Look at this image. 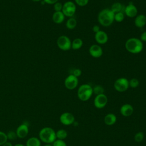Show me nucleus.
Here are the masks:
<instances>
[{"instance_id":"obj_1","label":"nucleus","mask_w":146,"mask_h":146,"mask_svg":"<svg viewBox=\"0 0 146 146\" xmlns=\"http://www.w3.org/2000/svg\"><path fill=\"white\" fill-rule=\"evenodd\" d=\"M114 13L110 9H104L101 10L98 16L99 23L104 27L111 26L114 21Z\"/></svg>"},{"instance_id":"obj_2","label":"nucleus","mask_w":146,"mask_h":146,"mask_svg":"<svg viewBox=\"0 0 146 146\" xmlns=\"http://www.w3.org/2000/svg\"><path fill=\"white\" fill-rule=\"evenodd\" d=\"M125 49L131 54H139L143 49V42L137 38H130L125 43Z\"/></svg>"},{"instance_id":"obj_3","label":"nucleus","mask_w":146,"mask_h":146,"mask_svg":"<svg viewBox=\"0 0 146 146\" xmlns=\"http://www.w3.org/2000/svg\"><path fill=\"white\" fill-rule=\"evenodd\" d=\"M39 137L43 143L51 144L56 139V132L51 127H44L39 131Z\"/></svg>"},{"instance_id":"obj_4","label":"nucleus","mask_w":146,"mask_h":146,"mask_svg":"<svg viewBox=\"0 0 146 146\" xmlns=\"http://www.w3.org/2000/svg\"><path fill=\"white\" fill-rule=\"evenodd\" d=\"M93 94V88L88 84H82L78 90L77 95L78 98L83 101L86 102L89 100Z\"/></svg>"},{"instance_id":"obj_5","label":"nucleus","mask_w":146,"mask_h":146,"mask_svg":"<svg viewBox=\"0 0 146 146\" xmlns=\"http://www.w3.org/2000/svg\"><path fill=\"white\" fill-rule=\"evenodd\" d=\"M76 10L75 3L72 1H67L63 5L62 13L64 16L67 17H72Z\"/></svg>"},{"instance_id":"obj_6","label":"nucleus","mask_w":146,"mask_h":146,"mask_svg":"<svg viewBox=\"0 0 146 146\" xmlns=\"http://www.w3.org/2000/svg\"><path fill=\"white\" fill-rule=\"evenodd\" d=\"M115 90L118 92H123L127 91L129 86V80L125 78H120L117 79L113 84Z\"/></svg>"},{"instance_id":"obj_7","label":"nucleus","mask_w":146,"mask_h":146,"mask_svg":"<svg viewBox=\"0 0 146 146\" xmlns=\"http://www.w3.org/2000/svg\"><path fill=\"white\" fill-rule=\"evenodd\" d=\"M58 47L63 51L69 50L71 48V41L66 35L60 36L56 41Z\"/></svg>"},{"instance_id":"obj_8","label":"nucleus","mask_w":146,"mask_h":146,"mask_svg":"<svg viewBox=\"0 0 146 146\" xmlns=\"http://www.w3.org/2000/svg\"><path fill=\"white\" fill-rule=\"evenodd\" d=\"M107 102L108 98L104 94L96 95L94 100V104L95 107L98 109L104 108L107 105Z\"/></svg>"},{"instance_id":"obj_9","label":"nucleus","mask_w":146,"mask_h":146,"mask_svg":"<svg viewBox=\"0 0 146 146\" xmlns=\"http://www.w3.org/2000/svg\"><path fill=\"white\" fill-rule=\"evenodd\" d=\"M64 86L68 90L75 89L78 84V78L72 74H70L64 80Z\"/></svg>"},{"instance_id":"obj_10","label":"nucleus","mask_w":146,"mask_h":146,"mask_svg":"<svg viewBox=\"0 0 146 146\" xmlns=\"http://www.w3.org/2000/svg\"><path fill=\"white\" fill-rule=\"evenodd\" d=\"M60 123L64 125H70L75 122L74 116L70 112H64L60 116Z\"/></svg>"},{"instance_id":"obj_11","label":"nucleus","mask_w":146,"mask_h":146,"mask_svg":"<svg viewBox=\"0 0 146 146\" xmlns=\"http://www.w3.org/2000/svg\"><path fill=\"white\" fill-rule=\"evenodd\" d=\"M125 15L129 18H134L137 14V9L132 2H129L124 9Z\"/></svg>"},{"instance_id":"obj_12","label":"nucleus","mask_w":146,"mask_h":146,"mask_svg":"<svg viewBox=\"0 0 146 146\" xmlns=\"http://www.w3.org/2000/svg\"><path fill=\"white\" fill-rule=\"evenodd\" d=\"M89 53L91 56L95 58H98L103 55L102 48L96 44H92L89 48Z\"/></svg>"},{"instance_id":"obj_13","label":"nucleus","mask_w":146,"mask_h":146,"mask_svg":"<svg viewBox=\"0 0 146 146\" xmlns=\"http://www.w3.org/2000/svg\"><path fill=\"white\" fill-rule=\"evenodd\" d=\"M15 132L18 137L21 139L25 138L29 133V127L26 124L23 123L18 127Z\"/></svg>"},{"instance_id":"obj_14","label":"nucleus","mask_w":146,"mask_h":146,"mask_svg":"<svg viewBox=\"0 0 146 146\" xmlns=\"http://www.w3.org/2000/svg\"><path fill=\"white\" fill-rule=\"evenodd\" d=\"M95 39L96 42L100 44H104L106 43L108 40L107 34L102 30H100L95 34Z\"/></svg>"},{"instance_id":"obj_15","label":"nucleus","mask_w":146,"mask_h":146,"mask_svg":"<svg viewBox=\"0 0 146 146\" xmlns=\"http://www.w3.org/2000/svg\"><path fill=\"white\" fill-rule=\"evenodd\" d=\"M120 112L123 116L128 117L131 116L133 112V108L130 104L126 103L120 107Z\"/></svg>"},{"instance_id":"obj_16","label":"nucleus","mask_w":146,"mask_h":146,"mask_svg":"<svg viewBox=\"0 0 146 146\" xmlns=\"http://www.w3.org/2000/svg\"><path fill=\"white\" fill-rule=\"evenodd\" d=\"M135 25L138 28H142L146 25V16L144 14H139L135 17Z\"/></svg>"},{"instance_id":"obj_17","label":"nucleus","mask_w":146,"mask_h":146,"mask_svg":"<svg viewBox=\"0 0 146 146\" xmlns=\"http://www.w3.org/2000/svg\"><path fill=\"white\" fill-rule=\"evenodd\" d=\"M65 16L62 11H55L52 15V19L54 22L57 24L62 23L64 20Z\"/></svg>"},{"instance_id":"obj_18","label":"nucleus","mask_w":146,"mask_h":146,"mask_svg":"<svg viewBox=\"0 0 146 146\" xmlns=\"http://www.w3.org/2000/svg\"><path fill=\"white\" fill-rule=\"evenodd\" d=\"M117 120L116 116L112 113L107 114L104 119V123L107 125H113Z\"/></svg>"},{"instance_id":"obj_19","label":"nucleus","mask_w":146,"mask_h":146,"mask_svg":"<svg viewBox=\"0 0 146 146\" xmlns=\"http://www.w3.org/2000/svg\"><path fill=\"white\" fill-rule=\"evenodd\" d=\"M41 143L39 139L36 137H30L26 141V146H40Z\"/></svg>"},{"instance_id":"obj_20","label":"nucleus","mask_w":146,"mask_h":146,"mask_svg":"<svg viewBox=\"0 0 146 146\" xmlns=\"http://www.w3.org/2000/svg\"><path fill=\"white\" fill-rule=\"evenodd\" d=\"M82 46L83 40L80 38H75L71 42V48H72L74 50L80 49L82 47Z\"/></svg>"},{"instance_id":"obj_21","label":"nucleus","mask_w":146,"mask_h":146,"mask_svg":"<svg viewBox=\"0 0 146 146\" xmlns=\"http://www.w3.org/2000/svg\"><path fill=\"white\" fill-rule=\"evenodd\" d=\"M77 21L75 18L73 17H70L66 23V26L68 29L72 30L76 26Z\"/></svg>"},{"instance_id":"obj_22","label":"nucleus","mask_w":146,"mask_h":146,"mask_svg":"<svg viewBox=\"0 0 146 146\" xmlns=\"http://www.w3.org/2000/svg\"><path fill=\"white\" fill-rule=\"evenodd\" d=\"M123 8V5L121 3H120V2H115L112 5L110 9L115 14V13H116L122 11Z\"/></svg>"},{"instance_id":"obj_23","label":"nucleus","mask_w":146,"mask_h":146,"mask_svg":"<svg viewBox=\"0 0 146 146\" xmlns=\"http://www.w3.org/2000/svg\"><path fill=\"white\" fill-rule=\"evenodd\" d=\"M67 136V132L66 130L61 129H59L57 132H56V137L57 139L59 140H64Z\"/></svg>"},{"instance_id":"obj_24","label":"nucleus","mask_w":146,"mask_h":146,"mask_svg":"<svg viewBox=\"0 0 146 146\" xmlns=\"http://www.w3.org/2000/svg\"><path fill=\"white\" fill-rule=\"evenodd\" d=\"M124 14L122 11L115 13L114 21H116L117 22H121L124 20Z\"/></svg>"},{"instance_id":"obj_25","label":"nucleus","mask_w":146,"mask_h":146,"mask_svg":"<svg viewBox=\"0 0 146 146\" xmlns=\"http://www.w3.org/2000/svg\"><path fill=\"white\" fill-rule=\"evenodd\" d=\"M93 88V93L96 94V95L104 94V88L100 85H96Z\"/></svg>"},{"instance_id":"obj_26","label":"nucleus","mask_w":146,"mask_h":146,"mask_svg":"<svg viewBox=\"0 0 146 146\" xmlns=\"http://www.w3.org/2000/svg\"><path fill=\"white\" fill-rule=\"evenodd\" d=\"M7 134L2 131H0V145H3L7 141Z\"/></svg>"},{"instance_id":"obj_27","label":"nucleus","mask_w":146,"mask_h":146,"mask_svg":"<svg viewBox=\"0 0 146 146\" xmlns=\"http://www.w3.org/2000/svg\"><path fill=\"white\" fill-rule=\"evenodd\" d=\"M139 85V81L136 78H132L129 81V86H130L131 88H136Z\"/></svg>"},{"instance_id":"obj_28","label":"nucleus","mask_w":146,"mask_h":146,"mask_svg":"<svg viewBox=\"0 0 146 146\" xmlns=\"http://www.w3.org/2000/svg\"><path fill=\"white\" fill-rule=\"evenodd\" d=\"M144 133L142 132H139L135 134L134 139L136 142L140 143V142H141L144 139Z\"/></svg>"},{"instance_id":"obj_29","label":"nucleus","mask_w":146,"mask_h":146,"mask_svg":"<svg viewBox=\"0 0 146 146\" xmlns=\"http://www.w3.org/2000/svg\"><path fill=\"white\" fill-rule=\"evenodd\" d=\"M52 146H67V144L63 140L56 139L53 142Z\"/></svg>"},{"instance_id":"obj_30","label":"nucleus","mask_w":146,"mask_h":146,"mask_svg":"<svg viewBox=\"0 0 146 146\" xmlns=\"http://www.w3.org/2000/svg\"><path fill=\"white\" fill-rule=\"evenodd\" d=\"M6 134H7V136L8 139H9L10 140H15L17 137L16 132L13 131H10L9 132H8V133H6Z\"/></svg>"},{"instance_id":"obj_31","label":"nucleus","mask_w":146,"mask_h":146,"mask_svg":"<svg viewBox=\"0 0 146 146\" xmlns=\"http://www.w3.org/2000/svg\"><path fill=\"white\" fill-rule=\"evenodd\" d=\"M63 8V5L59 2L54 4V9L55 11H62Z\"/></svg>"},{"instance_id":"obj_32","label":"nucleus","mask_w":146,"mask_h":146,"mask_svg":"<svg viewBox=\"0 0 146 146\" xmlns=\"http://www.w3.org/2000/svg\"><path fill=\"white\" fill-rule=\"evenodd\" d=\"M75 2L78 6H84L88 4L89 0H75Z\"/></svg>"},{"instance_id":"obj_33","label":"nucleus","mask_w":146,"mask_h":146,"mask_svg":"<svg viewBox=\"0 0 146 146\" xmlns=\"http://www.w3.org/2000/svg\"><path fill=\"white\" fill-rule=\"evenodd\" d=\"M71 74H72L78 78V77H79L82 75V71L79 68H75V69H74L73 70L72 73Z\"/></svg>"},{"instance_id":"obj_34","label":"nucleus","mask_w":146,"mask_h":146,"mask_svg":"<svg viewBox=\"0 0 146 146\" xmlns=\"http://www.w3.org/2000/svg\"><path fill=\"white\" fill-rule=\"evenodd\" d=\"M140 39L142 42H146V31L143 32L140 35Z\"/></svg>"},{"instance_id":"obj_35","label":"nucleus","mask_w":146,"mask_h":146,"mask_svg":"<svg viewBox=\"0 0 146 146\" xmlns=\"http://www.w3.org/2000/svg\"><path fill=\"white\" fill-rule=\"evenodd\" d=\"M44 2L47 3V4H50V5H54L55 4L56 2H58V0H43Z\"/></svg>"},{"instance_id":"obj_36","label":"nucleus","mask_w":146,"mask_h":146,"mask_svg":"<svg viewBox=\"0 0 146 146\" xmlns=\"http://www.w3.org/2000/svg\"><path fill=\"white\" fill-rule=\"evenodd\" d=\"M92 31L95 33H98V31H100V27L98 25H94L93 27H92Z\"/></svg>"},{"instance_id":"obj_37","label":"nucleus","mask_w":146,"mask_h":146,"mask_svg":"<svg viewBox=\"0 0 146 146\" xmlns=\"http://www.w3.org/2000/svg\"><path fill=\"white\" fill-rule=\"evenodd\" d=\"M2 146H13V144L10 143V142H8L7 141L6 143H5L3 145H2Z\"/></svg>"},{"instance_id":"obj_38","label":"nucleus","mask_w":146,"mask_h":146,"mask_svg":"<svg viewBox=\"0 0 146 146\" xmlns=\"http://www.w3.org/2000/svg\"><path fill=\"white\" fill-rule=\"evenodd\" d=\"M14 146H26L22 144H21V143H18V144H15Z\"/></svg>"},{"instance_id":"obj_39","label":"nucleus","mask_w":146,"mask_h":146,"mask_svg":"<svg viewBox=\"0 0 146 146\" xmlns=\"http://www.w3.org/2000/svg\"><path fill=\"white\" fill-rule=\"evenodd\" d=\"M44 146H52V145H51V144H46L44 145Z\"/></svg>"},{"instance_id":"obj_40","label":"nucleus","mask_w":146,"mask_h":146,"mask_svg":"<svg viewBox=\"0 0 146 146\" xmlns=\"http://www.w3.org/2000/svg\"><path fill=\"white\" fill-rule=\"evenodd\" d=\"M32 1H33V2H39V1H40V0H31Z\"/></svg>"}]
</instances>
